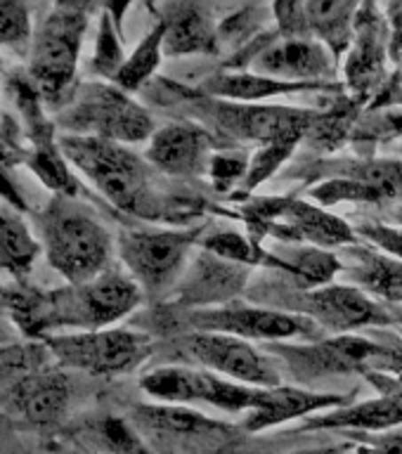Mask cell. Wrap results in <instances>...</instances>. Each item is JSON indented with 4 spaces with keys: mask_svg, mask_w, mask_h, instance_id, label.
<instances>
[{
    "mask_svg": "<svg viewBox=\"0 0 402 454\" xmlns=\"http://www.w3.org/2000/svg\"><path fill=\"white\" fill-rule=\"evenodd\" d=\"M7 315L28 339H45L57 332H99L140 308L145 294L126 270L109 268L85 284L59 289H34L27 284L0 286Z\"/></svg>",
    "mask_w": 402,
    "mask_h": 454,
    "instance_id": "6da1fadb",
    "label": "cell"
},
{
    "mask_svg": "<svg viewBox=\"0 0 402 454\" xmlns=\"http://www.w3.org/2000/svg\"><path fill=\"white\" fill-rule=\"evenodd\" d=\"M59 149L71 168L114 208L149 223H166L170 190L156 187L154 168L145 156L135 154L128 145L78 135H59Z\"/></svg>",
    "mask_w": 402,
    "mask_h": 454,
    "instance_id": "7a4b0ae2",
    "label": "cell"
},
{
    "mask_svg": "<svg viewBox=\"0 0 402 454\" xmlns=\"http://www.w3.org/2000/svg\"><path fill=\"white\" fill-rule=\"evenodd\" d=\"M35 234L41 239L50 268L67 284H85L114 268V237L91 206L76 197L52 194L34 213Z\"/></svg>",
    "mask_w": 402,
    "mask_h": 454,
    "instance_id": "3957f363",
    "label": "cell"
},
{
    "mask_svg": "<svg viewBox=\"0 0 402 454\" xmlns=\"http://www.w3.org/2000/svg\"><path fill=\"white\" fill-rule=\"evenodd\" d=\"M91 7L81 3H55L34 31L28 52L31 83L43 105L62 109L76 92V71Z\"/></svg>",
    "mask_w": 402,
    "mask_h": 454,
    "instance_id": "277c9868",
    "label": "cell"
},
{
    "mask_svg": "<svg viewBox=\"0 0 402 454\" xmlns=\"http://www.w3.org/2000/svg\"><path fill=\"white\" fill-rule=\"evenodd\" d=\"M265 353L284 357L291 374L301 381L336 374H362L369 383L379 379L402 383V340L379 343L367 336L346 333L312 340L305 346L265 343Z\"/></svg>",
    "mask_w": 402,
    "mask_h": 454,
    "instance_id": "5b68a950",
    "label": "cell"
},
{
    "mask_svg": "<svg viewBox=\"0 0 402 454\" xmlns=\"http://www.w3.org/2000/svg\"><path fill=\"white\" fill-rule=\"evenodd\" d=\"M55 126L64 135L98 137L119 145H140L154 135V119L145 106L105 81H88L76 88L67 105L57 112Z\"/></svg>",
    "mask_w": 402,
    "mask_h": 454,
    "instance_id": "8992f818",
    "label": "cell"
},
{
    "mask_svg": "<svg viewBox=\"0 0 402 454\" xmlns=\"http://www.w3.org/2000/svg\"><path fill=\"white\" fill-rule=\"evenodd\" d=\"M241 218L247 223L248 237L258 244H263L265 237H272L282 244H308L329 251L362 241L346 220L303 199H247L241 204Z\"/></svg>",
    "mask_w": 402,
    "mask_h": 454,
    "instance_id": "52a82bcc",
    "label": "cell"
},
{
    "mask_svg": "<svg viewBox=\"0 0 402 454\" xmlns=\"http://www.w3.org/2000/svg\"><path fill=\"white\" fill-rule=\"evenodd\" d=\"M194 114H201V126L216 135H223V145L251 142V145H298L318 119L315 109H291V106L241 105L227 99L206 98L201 92L187 95Z\"/></svg>",
    "mask_w": 402,
    "mask_h": 454,
    "instance_id": "ba28073f",
    "label": "cell"
},
{
    "mask_svg": "<svg viewBox=\"0 0 402 454\" xmlns=\"http://www.w3.org/2000/svg\"><path fill=\"white\" fill-rule=\"evenodd\" d=\"M204 227H135L123 230L116 239V254L123 270L133 277L142 294L159 298L183 279L199 247Z\"/></svg>",
    "mask_w": 402,
    "mask_h": 454,
    "instance_id": "9c48e42d",
    "label": "cell"
},
{
    "mask_svg": "<svg viewBox=\"0 0 402 454\" xmlns=\"http://www.w3.org/2000/svg\"><path fill=\"white\" fill-rule=\"evenodd\" d=\"M43 343L62 369H76L92 376L128 374L147 360L154 343L152 336L123 326L99 332L52 333Z\"/></svg>",
    "mask_w": 402,
    "mask_h": 454,
    "instance_id": "30bf717a",
    "label": "cell"
},
{
    "mask_svg": "<svg viewBox=\"0 0 402 454\" xmlns=\"http://www.w3.org/2000/svg\"><path fill=\"white\" fill-rule=\"evenodd\" d=\"M233 71H254L289 83H336L339 62L318 38H284L277 28H268L248 48L230 57Z\"/></svg>",
    "mask_w": 402,
    "mask_h": 454,
    "instance_id": "8fae6325",
    "label": "cell"
},
{
    "mask_svg": "<svg viewBox=\"0 0 402 454\" xmlns=\"http://www.w3.org/2000/svg\"><path fill=\"white\" fill-rule=\"evenodd\" d=\"M140 388L147 395L166 404H209L223 411H251L263 395V388H251L227 381L204 367L166 364L156 367L140 379Z\"/></svg>",
    "mask_w": 402,
    "mask_h": 454,
    "instance_id": "7c38bea8",
    "label": "cell"
},
{
    "mask_svg": "<svg viewBox=\"0 0 402 454\" xmlns=\"http://www.w3.org/2000/svg\"><path fill=\"white\" fill-rule=\"evenodd\" d=\"M187 322L194 332H213L237 336L244 340H265L275 343L282 339H322L319 329L311 317L275 308H258V305L230 303L225 308L211 310H194L187 315Z\"/></svg>",
    "mask_w": 402,
    "mask_h": 454,
    "instance_id": "4fadbf2b",
    "label": "cell"
},
{
    "mask_svg": "<svg viewBox=\"0 0 402 454\" xmlns=\"http://www.w3.org/2000/svg\"><path fill=\"white\" fill-rule=\"evenodd\" d=\"M187 357L227 381L251 386V388H277L282 386V374L275 360L263 353L251 340L213 332H192L183 339Z\"/></svg>",
    "mask_w": 402,
    "mask_h": 454,
    "instance_id": "5bb4252c",
    "label": "cell"
},
{
    "mask_svg": "<svg viewBox=\"0 0 402 454\" xmlns=\"http://www.w3.org/2000/svg\"><path fill=\"white\" fill-rule=\"evenodd\" d=\"M289 312L311 317L322 332L346 336L367 326L393 325V315L386 305L367 296L351 284H327L319 289H303L287 298Z\"/></svg>",
    "mask_w": 402,
    "mask_h": 454,
    "instance_id": "9a60e30c",
    "label": "cell"
},
{
    "mask_svg": "<svg viewBox=\"0 0 402 454\" xmlns=\"http://www.w3.org/2000/svg\"><path fill=\"white\" fill-rule=\"evenodd\" d=\"M128 421L145 442H154L159 447L213 450L237 435L234 426L206 417L185 404H138Z\"/></svg>",
    "mask_w": 402,
    "mask_h": 454,
    "instance_id": "2e32d148",
    "label": "cell"
},
{
    "mask_svg": "<svg viewBox=\"0 0 402 454\" xmlns=\"http://www.w3.org/2000/svg\"><path fill=\"white\" fill-rule=\"evenodd\" d=\"M389 24L382 5L360 3L355 17V38L343 62V78L351 98L367 102L376 98L386 85V64H389Z\"/></svg>",
    "mask_w": 402,
    "mask_h": 454,
    "instance_id": "e0dca14e",
    "label": "cell"
},
{
    "mask_svg": "<svg viewBox=\"0 0 402 454\" xmlns=\"http://www.w3.org/2000/svg\"><path fill=\"white\" fill-rule=\"evenodd\" d=\"M216 137L199 121H173L152 135L145 149L149 166L170 177L209 176L216 154Z\"/></svg>",
    "mask_w": 402,
    "mask_h": 454,
    "instance_id": "ac0fdd59",
    "label": "cell"
},
{
    "mask_svg": "<svg viewBox=\"0 0 402 454\" xmlns=\"http://www.w3.org/2000/svg\"><path fill=\"white\" fill-rule=\"evenodd\" d=\"M248 277H251V268L223 261L218 255L199 248V254L192 258L183 279L173 291V298H176L173 305L190 308V312L225 308L234 303V298L247 289Z\"/></svg>",
    "mask_w": 402,
    "mask_h": 454,
    "instance_id": "d6986e66",
    "label": "cell"
},
{
    "mask_svg": "<svg viewBox=\"0 0 402 454\" xmlns=\"http://www.w3.org/2000/svg\"><path fill=\"white\" fill-rule=\"evenodd\" d=\"M71 397L69 376L62 369H35L10 386V410L27 424L48 428L62 421Z\"/></svg>",
    "mask_w": 402,
    "mask_h": 454,
    "instance_id": "ffe728a7",
    "label": "cell"
},
{
    "mask_svg": "<svg viewBox=\"0 0 402 454\" xmlns=\"http://www.w3.org/2000/svg\"><path fill=\"white\" fill-rule=\"evenodd\" d=\"M353 404V393H318L296 386H277L263 388V395L254 410L244 419L248 433L265 431L298 417H311L319 411H332Z\"/></svg>",
    "mask_w": 402,
    "mask_h": 454,
    "instance_id": "44dd1931",
    "label": "cell"
},
{
    "mask_svg": "<svg viewBox=\"0 0 402 454\" xmlns=\"http://www.w3.org/2000/svg\"><path fill=\"white\" fill-rule=\"evenodd\" d=\"M201 95L227 102H241V105H261L263 99L277 98V95H298V92H332L341 95L343 83H289L272 76H261L254 71H233L225 69L213 74L204 85Z\"/></svg>",
    "mask_w": 402,
    "mask_h": 454,
    "instance_id": "7402d4cb",
    "label": "cell"
},
{
    "mask_svg": "<svg viewBox=\"0 0 402 454\" xmlns=\"http://www.w3.org/2000/svg\"><path fill=\"white\" fill-rule=\"evenodd\" d=\"M402 426V386L379 397L362 400L339 410L322 411L319 417H311L303 421L301 431H367V433H390Z\"/></svg>",
    "mask_w": 402,
    "mask_h": 454,
    "instance_id": "603a6c76",
    "label": "cell"
},
{
    "mask_svg": "<svg viewBox=\"0 0 402 454\" xmlns=\"http://www.w3.org/2000/svg\"><path fill=\"white\" fill-rule=\"evenodd\" d=\"M159 12L166 21L163 55H220L218 24H213L204 5L169 3L159 7Z\"/></svg>",
    "mask_w": 402,
    "mask_h": 454,
    "instance_id": "cb8c5ba5",
    "label": "cell"
},
{
    "mask_svg": "<svg viewBox=\"0 0 402 454\" xmlns=\"http://www.w3.org/2000/svg\"><path fill=\"white\" fill-rule=\"evenodd\" d=\"M346 258L348 265L339 275L343 284L365 291L374 301L402 303V261L362 241L346 248Z\"/></svg>",
    "mask_w": 402,
    "mask_h": 454,
    "instance_id": "d4e9b609",
    "label": "cell"
},
{
    "mask_svg": "<svg viewBox=\"0 0 402 454\" xmlns=\"http://www.w3.org/2000/svg\"><path fill=\"white\" fill-rule=\"evenodd\" d=\"M43 247L38 234L10 206L0 204V275L24 284Z\"/></svg>",
    "mask_w": 402,
    "mask_h": 454,
    "instance_id": "484cf974",
    "label": "cell"
},
{
    "mask_svg": "<svg viewBox=\"0 0 402 454\" xmlns=\"http://www.w3.org/2000/svg\"><path fill=\"white\" fill-rule=\"evenodd\" d=\"M312 38H318L336 62L348 55L355 38V17L360 3L351 0H311L303 3Z\"/></svg>",
    "mask_w": 402,
    "mask_h": 454,
    "instance_id": "4316f807",
    "label": "cell"
},
{
    "mask_svg": "<svg viewBox=\"0 0 402 454\" xmlns=\"http://www.w3.org/2000/svg\"><path fill=\"white\" fill-rule=\"evenodd\" d=\"M268 251L280 258L284 268L282 272H287L301 289H319V286L334 284L343 270L339 255L327 248L280 241L275 248H268Z\"/></svg>",
    "mask_w": 402,
    "mask_h": 454,
    "instance_id": "83f0119b",
    "label": "cell"
},
{
    "mask_svg": "<svg viewBox=\"0 0 402 454\" xmlns=\"http://www.w3.org/2000/svg\"><path fill=\"white\" fill-rule=\"evenodd\" d=\"M332 176H348L369 184L382 197V204L402 201V161L400 159H362V161L322 163Z\"/></svg>",
    "mask_w": 402,
    "mask_h": 454,
    "instance_id": "f1b7e54d",
    "label": "cell"
},
{
    "mask_svg": "<svg viewBox=\"0 0 402 454\" xmlns=\"http://www.w3.org/2000/svg\"><path fill=\"white\" fill-rule=\"evenodd\" d=\"M199 248L218 255L223 261L244 265V268H258V265H263V268L284 270L280 258H275L268 248L251 239L248 234L237 232V230H216V232L206 234L199 241Z\"/></svg>",
    "mask_w": 402,
    "mask_h": 454,
    "instance_id": "f546056e",
    "label": "cell"
},
{
    "mask_svg": "<svg viewBox=\"0 0 402 454\" xmlns=\"http://www.w3.org/2000/svg\"><path fill=\"white\" fill-rule=\"evenodd\" d=\"M163 38H166V21L159 17L154 27L149 28V34L140 41V45L128 55L119 76L114 78V85H119L121 90L126 92L145 88L163 59Z\"/></svg>",
    "mask_w": 402,
    "mask_h": 454,
    "instance_id": "4dcf8cb0",
    "label": "cell"
},
{
    "mask_svg": "<svg viewBox=\"0 0 402 454\" xmlns=\"http://www.w3.org/2000/svg\"><path fill=\"white\" fill-rule=\"evenodd\" d=\"M360 102L353 98H343L341 102H336L334 106H329L327 112H318V119L311 126L308 135H305V142L315 149H322V152H332L346 140V135L351 133L353 128V121L358 116V109H360Z\"/></svg>",
    "mask_w": 402,
    "mask_h": 454,
    "instance_id": "1f68e13d",
    "label": "cell"
},
{
    "mask_svg": "<svg viewBox=\"0 0 402 454\" xmlns=\"http://www.w3.org/2000/svg\"><path fill=\"white\" fill-rule=\"evenodd\" d=\"M31 43H34V27H31L28 5L14 0H0V50L20 59H28Z\"/></svg>",
    "mask_w": 402,
    "mask_h": 454,
    "instance_id": "d6a6232c",
    "label": "cell"
},
{
    "mask_svg": "<svg viewBox=\"0 0 402 454\" xmlns=\"http://www.w3.org/2000/svg\"><path fill=\"white\" fill-rule=\"evenodd\" d=\"M268 12L270 7L251 5L241 7V10H237V12L233 14H227L225 20L218 24L220 48H223V45H233V57L237 55V52H241L244 48H248L258 35L268 31V27H265V17H268Z\"/></svg>",
    "mask_w": 402,
    "mask_h": 454,
    "instance_id": "836d02e7",
    "label": "cell"
},
{
    "mask_svg": "<svg viewBox=\"0 0 402 454\" xmlns=\"http://www.w3.org/2000/svg\"><path fill=\"white\" fill-rule=\"evenodd\" d=\"M128 57L123 55L121 48L119 31H116V20L112 17V10L106 7L105 12L99 14V28H98V43H95V52L91 59V71L95 76L112 81L119 76L121 67L126 64Z\"/></svg>",
    "mask_w": 402,
    "mask_h": 454,
    "instance_id": "e575fe53",
    "label": "cell"
},
{
    "mask_svg": "<svg viewBox=\"0 0 402 454\" xmlns=\"http://www.w3.org/2000/svg\"><path fill=\"white\" fill-rule=\"evenodd\" d=\"M92 438L98 440L99 447H105L112 454H152L147 442L140 438V433L135 431V426L128 419L121 417H102L92 421L91 426Z\"/></svg>",
    "mask_w": 402,
    "mask_h": 454,
    "instance_id": "d590c367",
    "label": "cell"
},
{
    "mask_svg": "<svg viewBox=\"0 0 402 454\" xmlns=\"http://www.w3.org/2000/svg\"><path fill=\"white\" fill-rule=\"evenodd\" d=\"M298 145H287V142H282V145H268V147L256 149V154L248 159L247 177H244L240 187H237V190H240L237 199H244V201H247L248 194H251L258 184H263L268 177L275 176L277 170H280V166L294 154V149Z\"/></svg>",
    "mask_w": 402,
    "mask_h": 454,
    "instance_id": "8d00e7d4",
    "label": "cell"
},
{
    "mask_svg": "<svg viewBox=\"0 0 402 454\" xmlns=\"http://www.w3.org/2000/svg\"><path fill=\"white\" fill-rule=\"evenodd\" d=\"M248 170V156L240 154V152H225V149H216V154L211 159V168H209V177H211L213 190L223 194L234 187H240L241 180L247 177Z\"/></svg>",
    "mask_w": 402,
    "mask_h": 454,
    "instance_id": "74e56055",
    "label": "cell"
},
{
    "mask_svg": "<svg viewBox=\"0 0 402 454\" xmlns=\"http://www.w3.org/2000/svg\"><path fill=\"white\" fill-rule=\"evenodd\" d=\"M355 232L365 244L376 247L383 254L393 255L402 261V227L383 225V223H372V220H362L360 225L355 227Z\"/></svg>",
    "mask_w": 402,
    "mask_h": 454,
    "instance_id": "f35d334b",
    "label": "cell"
},
{
    "mask_svg": "<svg viewBox=\"0 0 402 454\" xmlns=\"http://www.w3.org/2000/svg\"><path fill=\"white\" fill-rule=\"evenodd\" d=\"M277 21V34L284 38H308L311 27H308V17H305L303 3H275L270 5Z\"/></svg>",
    "mask_w": 402,
    "mask_h": 454,
    "instance_id": "ab89813d",
    "label": "cell"
},
{
    "mask_svg": "<svg viewBox=\"0 0 402 454\" xmlns=\"http://www.w3.org/2000/svg\"><path fill=\"white\" fill-rule=\"evenodd\" d=\"M382 10L389 24V55L402 64V3H383Z\"/></svg>",
    "mask_w": 402,
    "mask_h": 454,
    "instance_id": "60d3db41",
    "label": "cell"
},
{
    "mask_svg": "<svg viewBox=\"0 0 402 454\" xmlns=\"http://www.w3.org/2000/svg\"><path fill=\"white\" fill-rule=\"evenodd\" d=\"M358 454H402V438L396 431L383 433L382 438L358 445Z\"/></svg>",
    "mask_w": 402,
    "mask_h": 454,
    "instance_id": "b9f144b4",
    "label": "cell"
},
{
    "mask_svg": "<svg viewBox=\"0 0 402 454\" xmlns=\"http://www.w3.org/2000/svg\"><path fill=\"white\" fill-rule=\"evenodd\" d=\"M351 450V442H336V445H322V447H308V450H296L289 454H346Z\"/></svg>",
    "mask_w": 402,
    "mask_h": 454,
    "instance_id": "7bdbcfd3",
    "label": "cell"
},
{
    "mask_svg": "<svg viewBox=\"0 0 402 454\" xmlns=\"http://www.w3.org/2000/svg\"><path fill=\"white\" fill-rule=\"evenodd\" d=\"M57 454H88V452H83V450H71V447H67V450H59Z\"/></svg>",
    "mask_w": 402,
    "mask_h": 454,
    "instance_id": "ee69618b",
    "label": "cell"
},
{
    "mask_svg": "<svg viewBox=\"0 0 402 454\" xmlns=\"http://www.w3.org/2000/svg\"><path fill=\"white\" fill-rule=\"evenodd\" d=\"M7 308H5V298H3V291H0V317L5 315Z\"/></svg>",
    "mask_w": 402,
    "mask_h": 454,
    "instance_id": "f6af8a7d",
    "label": "cell"
},
{
    "mask_svg": "<svg viewBox=\"0 0 402 454\" xmlns=\"http://www.w3.org/2000/svg\"><path fill=\"white\" fill-rule=\"evenodd\" d=\"M396 218L400 220V225H402V206H400V208H398V211H396Z\"/></svg>",
    "mask_w": 402,
    "mask_h": 454,
    "instance_id": "bcb514c9",
    "label": "cell"
},
{
    "mask_svg": "<svg viewBox=\"0 0 402 454\" xmlns=\"http://www.w3.org/2000/svg\"><path fill=\"white\" fill-rule=\"evenodd\" d=\"M396 433H398V435H400V438H402V426H400V428H396Z\"/></svg>",
    "mask_w": 402,
    "mask_h": 454,
    "instance_id": "7dc6e473",
    "label": "cell"
}]
</instances>
